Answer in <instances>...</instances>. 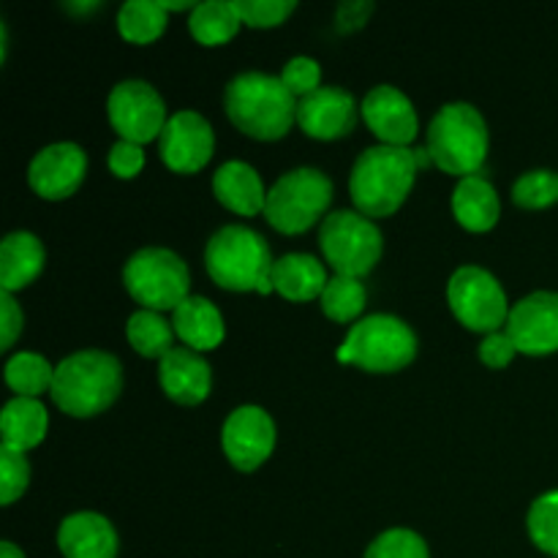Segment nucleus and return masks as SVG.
<instances>
[{
	"label": "nucleus",
	"instance_id": "f257e3e1",
	"mask_svg": "<svg viewBox=\"0 0 558 558\" xmlns=\"http://www.w3.org/2000/svg\"><path fill=\"white\" fill-rule=\"evenodd\" d=\"M229 120L254 140H281L298 123V98L289 93L281 76L245 71L227 85L223 96Z\"/></svg>",
	"mask_w": 558,
	"mask_h": 558
},
{
	"label": "nucleus",
	"instance_id": "f03ea898",
	"mask_svg": "<svg viewBox=\"0 0 558 558\" xmlns=\"http://www.w3.org/2000/svg\"><path fill=\"white\" fill-rule=\"evenodd\" d=\"M417 169V153H412L409 147H368L354 161L352 180H349L354 207L365 218L392 216L407 202Z\"/></svg>",
	"mask_w": 558,
	"mask_h": 558
},
{
	"label": "nucleus",
	"instance_id": "7ed1b4c3",
	"mask_svg": "<svg viewBox=\"0 0 558 558\" xmlns=\"http://www.w3.org/2000/svg\"><path fill=\"white\" fill-rule=\"evenodd\" d=\"M123 390V368L107 352H76L54 368L52 401L74 417H93L114 403Z\"/></svg>",
	"mask_w": 558,
	"mask_h": 558
},
{
	"label": "nucleus",
	"instance_id": "20e7f679",
	"mask_svg": "<svg viewBox=\"0 0 558 558\" xmlns=\"http://www.w3.org/2000/svg\"><path fill=\"white\" fill-rule=\"evenodd\" d=\"M205 265L213 281L229 292H256L270 294L272 289V265L265 240L248 227H223L210 238L205 248Z\"/></svg>",
	"mask_w": 558,
	"mask_h": 558
},
{
	"label": "nucleus",
	"instance_id": "39448f33",
	"mask_svg": "<svg viewBox=\"0 0 558 558\" xmlns=\"http://www.w3.org/2000/svg\"><path fill=\"white\" fill-rule=\"evenodd\" d=\"M428 156L441 172L472 178L488 156V125L472 104H447L428 129Z\"/></svg>",
	"mask_w": 558,
	"mask_h": 558
},
{
	"label": "nucleus",
	"instance_id": "423d86ee",
	"mask_svg": "<svg viewBox=\"0 0 558 558\" xmlns=\"http://www.w3.org/2000/svg\"><path fill=\"white\" fill-rule=\"evenodd\" d=\"M417 354V338L412 327L390 314L365 316L363 322L349 330L338 357L343 363H354L363 371L390 374L407 368Z\"/></svg>",
	"mask_w": 558,
	"mask_h": 558
},
{
	"label": "nucleus",
	"instance_id": "0eeeda50",
	"mask_svg": "<svg viewBox=\"0 0 558 558\" xmlns=\"http://www.w3.org/2000/svg\"><path fill=\"white\" fill-rule=\"evenodd\" d=\"M332 202V183L325 172L300 167L276 180L267 191L265 218L283 234H300L314 227Z\"/></svg>",
	"mask_w": 558,
	"mask_h": 558
},
{
	"label": "nucleus",
	"instance_id": "6e6552de",
	"mask_svg": "<svg viewBox=\"0 0 558 558\" xmlns=\"http://www.w3.org/2000/svg\"><path fill=\"white\" fill-rule=\"evenodd\" d=\"M123 283L131 298L147 311H174L191 298V276L185 262L174 251L142 248L125 262Z\"/></svg>",
	"mask_w": 558,
	"mask_h": 558
},
{
	"label": "nucleus",
	"instance_id": "1a4fd4ad",
	"mask_svg": "<svg viewBox=\"0 0 558 558\" xmlns=\"http://www.w3.org/2000/svg\"><path fill=\"white\" fill-rule=\"evenodd\" d=\"M319 245L338 276L363 278L379 262L381 232L363 213L338 210L322 221Z\"/></svg>",
	"mask_w": 558,
	"mask_h": 558
},
{
	"label": "nucleus",
	"instance_id": "9d476101",
	"mask_svg": "<svg viewBox=\"0 0 558 558\" xmlns=\"http://www.w3.org/2000/svg\"><path fill=\"white\" fill-rule=\"evenodd\" d=\"M447 300L463 327L474 332H499L510 319V305L501 283L483 267H458L447 283Z\"/></svg>",
	"mask_w": 558,
	"mask_h": 558
},
{
	"label": "nucleus",
	"instance_id": "9b49d317",
	"mask_svg": "<svg viewBox=\"0 0 558 558\" xmlns=\"http://www.w3.org/2000/svg\"><path fill=\"white\" fill-rule=\"evenodd\" d=\"M109 123L118 131L120 140L134 142V145H145L161 136L163 125H167V107L163 98L153 85L142 80H125L109 93L107 101Z\"/></svg>",
	"mask_w": 558,
	"mask_h": 558
},
{
	"label": "nucleus",
	"instance_id": "f8f14e48",
	"mask_svg": "<svg viewBox=\"0 0 558 558\" xmlns=\"http://www.w3.org/2000/svg\"><path fill=\"white\" fill-rule=\"evenodd\" d=\"M507 336L518 352L532 357L558 352V292H534L512 305Z\"/></svg>",
	"mask_w": 558,
	"mask_h": 558
},
{
	"label": "nucleus",
	"instance_id": "ddd939ff",
	"mask_svg": "<svg viewBox=\"0 0 558 558\" xmlns=\"http://www.w3.org/2000/svg\"><path fill=\"white\" fill-rule=\"evenodd\" d=\"M223 452L240 472H254L276 447V425L259 407H240L223 423Z\"/></svg>",
	"mask_w": 558,
	"mask_h": 558
},
{
	"label": "nucleus",
	"instance_id": "4468645a",
	"mask_svg": "<svg viewBox=\"0 0 558 558\" xmlns=\"http://www.w3.org/2000/svg\"><path fill=\"white\" fill-rule=\"evenodd\" d=\"M158 140H161L163 163L180 174L199 172L202 167H207V161L213 158V147H216L210 123L191 109L174 112Z\"/></svg>",
	"mask_w": 558,
	"mask_h": 558
},
{
	"label": "nucleus",
	"instance_id": "2eb2a0df",
	"mask_svg": "<svg viewBox=\"0 0 558 558\" xmlns=\"http://www.w3.org/2000/svg\"><path fill=\"white\" fill-rule=\"evenodd\" d=\"M87 172V156L74 142H58L36 153L27 169L31 189L44 199H65L82 185Z\"/></svg>",
	"mask_w": 558,
	"mask_h": 558
},
{
	"label": "nucleus",
	"instance_id": "dca6fc26",
	"mask_svg": "<svg viewBox=\"0 0 558 558\" xmlns=\"http://www.w3.org/2000/svg\"><path fill=\"white\" fill-rule=\"evenodd\" d=\"M298 123L314 140H341L357 125V104L341 87H319L298 101Z\"/></svg>",
	"mask_w": 558,
	"mask_h": 558
},
{
	"label": "nucleus",
	"instance_id": "f3484780",
	"mask_svg": "<svg viewBox=\"0 0 558 558\" xmlns=\"http://www.w3.org/2000/svg\"><path fill=\"white\" fill-rule=\"evenodd\" d=\"M363 118L368 129L379 136L385 145L407 147L417 136V112L414 104L403 96L398 87L379 85L365 96Z\"/></svg>",
	"mask_w": 558,
	"mask_h": 558
},
{
	"label": "nucleus",
	"instance_id": "a211bd4d",
	"mask_svg": "<svg viewBox=\"0 0 558 558\" xmlns=\"http://www.w3.org/2000/svg\"><path fill=\"white\" fill-rule=\"evenodd\" d=\"M158 381L174 403L196 407L210 396L213 374L199 352L189 347H174L158 365Z\"/></svg>",
	"mask_w": 558,
	"mask_h": 558
},
{
	"label": "nucleus",
	"instance_id": "6ab92c4d",
	"mask_svg": "<svg viewBox=\"0 0 558 558\" xmlns=\"http://www.w3.org/2000/svg\"><path fill=\"white\" fill-rule=\"evenodd\" d=\"M58 548L65 558H114L118 532L98 512H76L60 523Z\"/></svg>",
	"mask_w": 558,
	"mask_h": 558
},
{
	"label": "nucleus",
	"instance_id": "aec40b11",
	"mask_svg": "<svg viewBox=\"0 0 558 558\" xmlns=\"http://www.w3.org/2000/svg\"><path fill=\"white\" fill-rule=\"evenodd\" d=\"M213 194L227 210L240 216H256L265 210L267 191L259 172L245 161H227L213 178Z\"/></svg>",
	"mask_w": 558,
	"mask_h": 558
},
{
	"label": "nucleus",
	"instance_id": "412c9836",
	"mask_svg": "<svg viewBox=\"0 0 558 558\" xmlns=\"http://www.w3.org/2000/svg\"><path fill=\"white\" fill-rule=\"evenodd\" d=\"M172 327L180 341L194 352H210L223 341V332H227L221 311L199 294H191L174 308Z\"/></svg>",
	"mask_w": 558,
	"mask_h": 558
},
{
	"label": "nucleus",
	"instance_id": "4be33fe9",
	"mask_svg": "<svg viewBox=\"0 0 558 558\" xmlns=\"http://www.w3.org/2000/svg\"><path fill=\"white\" fill-rule=\"evenodd\" d=\"M452 213H456L458 223L469 232H488L499 223L501 202L494 185L480 174L458 180L456 191H452Z\"/></svg>",
	"mask_w": 558,
	"mask_h": 558
},
{
	"label": "nucleus",
	"instance_id": "5701e85b",
	"mask_svg": "<svg viewBox=\"0 0 558 558\" xmlns=\"http://www.w3.org/2000/svg\"><path fill=\"white\" fill-rule=\"evenodd\" d=\"M327 281L325 265L311 254H287L272 265V289L292 303L322 298Z\"/></svg>",
	"mask_w": 558,
	"mask_h": 558
},
{
	"label": "nucleus",
	"instance_id": "b1692460",
	"mask_svg": "<svg viewBox=\"0 0 558 558\" xmlns=\"http://www.w3.org/2000/svg\"><path fill=\"white\" fill-rule=\"evenodd\" d=\"M44 270V245L31 232H11L0 245V287L3 292L25 289Z\"/></svg>",
	"mask_w": 558,
	"mask_h": 558
},
{
	"label": "nucleus",
	"instance_id": "393cba45",
	"mask_svg": "<svg viewBox=\"0 0 558 558\" xmlns=\"http://www.w3.org/2000/svg\"><path fill=\"white\" fill-rule=\"evenodd\" d=\"M47 409L36 398H14L3 407L0 414V434H3V447L16 452H27L38 447L47 436Z\"/></svg>",
	"mask_w": 558,
	"mask_h": 558
},
{
	"label": "nucleus",
	"instance_id": "a878e982",
	"mask_svg": "<svg viewBox=\"0 0 558 558\" xmlns=\"http://www.w3.org/2000/svg\"><path fill=\"white\" fill-rule=\"evenodd\" d=\"M125 336H129L131 347L142 357L163 360L174 349V327L156 311L142 308L131 314L129 325H125Z\"/></svg>",
	"mask_w": 558,
	"mask_h": 558
},
{
	"label": "nucleus",
	"instance_id": "bb28decb",
	"mask_svg": "<svg viewBox=\"0 0 558 558\" xmlns=\"http://www.w3.org/2000/svg\"><path fill=\"white\" fill-rule=\"evenodd\" d=\"M189 31L205 47H218V44L232 41L234 33L240 31V16L232 3L207 0V3H199L191 11Z\"/></svg>",
	"mask_w": 558,
	"mask_h": 558
},
{
	"label": "nucleus",
	"instance_id": "cd10ccee",
	"mask_svg": "<svg viewBox=\"0 0 558 558\" xmlns=\"http://www.w3.org/2000/svg\"><path fill=\"white\" fill-rule=\"evenodd\" d=\"M54 368L33 352H20L5 363V385L16 392V398H38L52 390Z\"/></svg>",
	"mask_w": 558,
	"mask_h": 558
},
{
	"label": "nucleus",
	"instance_id": "c85d7f7f",
	"mask_svg": "<svg viewBox=\"0 0 558 558\" xmlns=\"http://www.w3.org/2000/svg\"><path fill=\"white\" fill-rule=\"evenodd\" d=\"M120 36L131 44H153L167 27V11L153 0H129L118 14Z\"/></svg>",
	"mask_w": 558,
	"mask_h": 558
},
{
	"label": "nucleus",
	"instance_id": "c756f323",
	"mask_svg": "<svg viewBox=\"0 0 558 558\" xmlns=\"http://www.w3.org/2000/svg\"><path fill=\"white\" fill-rule=\"evenodd\" d=\"M322 311L325 316H330L332 322H352L363 314L365 308V287L360 283V278H347V276H332L327 281L325 292L319 298Z\"/></svg>",
	"mask_w": 558,
	"mask_h": 558
},
{
	"label": "nucleus",
	"instance_id": "7c9ffc66",
	"mask_svg": "<svg viewBox=\"0 0 558 558\" xmlns=\"http://www.w3.org/2000/svg\"><path fill=\"white\" fill-rule=\"evenodd\" d=\"M529 537L543 554L558 558V490L539 496L529 510Z\"/></svg>",
	"mask_w": 558,
	"mask_h": 558
},
{
	"label": "nucleus",
	"instance_id": "2f4dec72",
	"mask_svg": "<svg viewBox=\"0 0 558 558\" xmlns=\"http://www.w3.org/2000/svg\"><path fill=\"white\" fill-rule=\"evenodd\" d=\"M512 199L518 207L526 210H543L558 202V174L548 169H537V172H526L512 189Z\"/></svg>",
	"mask_w": 558,
	"mask_h": 558
},
{
	"label": "nucleus",
	"instance_id": "473e14b6",
	"mask_svg": "<svg viewBox=\"0 0 558 558\" xmlns=\"http://www.w3.org/2000/svg\"><path fill=\"white\" fill-rule=\"evenodd\" d=\"M365 558H428V545L409 529H390L371 543Z\"/></svg>",
	"mask_w": 558,
	"mask_h": 558
},
{
	"label": "nucleus",
	"instance_id": "72a5a7b5",
	"mask_svg": "<svg viewBox=\"0 0 558 558\" xmlns=\"http://www.w3.org/2000/svg\"><path fill=\"white\" fill-rule=\"evenodd\" d=\"M27 483H31V466H27L25 452L0 447V501L5 507L14 505L25 494Z\"/></svg>",
	"mask_w": 558,
	"mask_h": 558
},
{
	"label": "nucleus",
	"instance_id": "f704fd0d",
	"mask_svg": "<svg viewBox=\"0 0 558 558\" xmlns=\"http://www.w3.org/2000/svg\"><path fill=\"white\" fill-rule=\"evenodd\" d=\"M240 22L251 27H276L298 9L294 0H232Z\"/></svg>",
	"mask_w": 558,
	"mask_h": 558
},
{
	"label": "nucleus",
	"instance_id": "c9c22d12",
	"mask_svg": "<svg viewBox=\"0 0 558 558\" xmlns=\"http://www.w3.org/2000/svg\"><path fill=\"white\" fill-rule=\"evenodd\" d=\"M281 82L289 87L294 98H305L314 90H319L322 69L314 58H292L281 71Z\"/></svg>",
	"mask_w": 558,
	"mask_h": 558
},
{
	"label": "nucleus",
	"instance_id": "e433bc0d",
	"mask_svg": "<svg viewBox=\"0 0 558 558\" xmlns=\"http://www.w3.org/2000/svg\"><path fill=\"white\" fill-rule=\"evenodd\" d=\"M142 167H145V153H142L140 145L125 140L114 142L112 153H109V169H112L118 178H134V174L142 172Z\"/></svg>",
	"mask_w": 558,
	"mask_h": 558
},
{
	"label": "nucleus",
	"instance_id": "4c0bfd02",
	"mask_svg": "<svg viewBox=\"0 0 558 558\" xmlns=\"http://www.w3.org/2000/svg\"><path fill=\"white\" fill-rule=\"evenodd\" d=\"M518 354L512 338L505 332H490L485 336V341L480 343V360H483L488 368H507L512 363V357Z\"/></svg>",
	"mask_w": 558,
	"mask_h": 558
},
{
	"label": "nucleus",
	"instance_id": "58836bf2",
	"mask_svg": "<svg viewBox=\"0 0 558 558\" xmlns=\"http://www.w3.org/2000/svg\"><path fill=\"white\" fill-rule=\"evenodd\" d=\"M0 319H3V327H0L3 330V349H11V343L22 332V311L9 292L0 294Z\"/></svg>",
	"mask_w": 558,
	"mask_h": 558
},
{
	"label": "nucleus",
	"instance_id": "ea45409f",
	"mask_svg": "<svg viewBox=\"0 0 558 558\" xmlns=\"http://www.w3.org/2000/svg\"><path fill=\"white\" fill-rule=\"evenodd\" d=\"M374 11V5L371 3H343L341 9H338V22H341V27L347 25V20H352V25L349 27H360L363 25L365 14H371Z\"/></svg>",
	"mask_w": 558,
	"mask_h": 558
},
{
	"label": "nucleus",
	"instance_id": "a19ab883",
	"mask_svg": "<svg viewBox=\"0 0 558 558\" xmlns=\"http://www.w3.org/2000/svg\"><path fill=\"white\" fill-rule=\"evenodd\" d=\"M0 558H25V556H22V550L16 548L14 543H3L0 545Z\"/></svg>",
	"mask_w": 558,
	"mask_h": 558
}]
</instances>
